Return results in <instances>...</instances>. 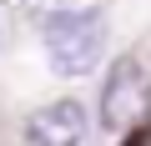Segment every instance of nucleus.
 <instances>
[{
    "mask_svg": "<svg viewBox=\"0 0 151 146\" xmlns=\"http://www.w3.org/2000/svg\"><path fill=\"white\" fill-rule=\"evenodd\" d=\"M106 50V20L96 10H60L45 20V55L55 76H86Z\"/></svg>",
    "mask_w": 151,
    "mask_h": 146,
    "instance_id": "obj_1",
    "label": "nucleus"
},
{
    "mask_svg": "<svg viewBox=\"0 0 151 146\" xmlns=\"http://www.w3.org/2000/svg\"><path fill=\"white\" fill-rule=\"evenodd\" d=\"M151 111V76L136 55H116L106 81H101V126L106 131H126L136 121H146Z\"/></svg>",
    "mask_w": 151,
    "mask_h": 146,
    "instance_id": "obj_2",
    "label": "nucleus"
},
{
    "mask_svg": "<svg viewBox=\"0 0 151 146\" xmlns=\"http://www.w3.org/2000/svg\"><path fill=\"white\" fill-rule=\"evenodd\" d=\"M86 136V111L81 101H50L25 121V141L30 146H81Z\"/></svg>",
    "mask_w": 151,
    "mask_h": 146,
    "instance_id": "obj_3",
    "label": "nucleus"
},
{
    "mask_svg": "<svg viewBox=\"0 0 151 146\" xmlns=\"http://www.w3.org/2000/svg\"><path fill=\"white\" fill-rule=\"evenodd\" d=\"M121 146H151V121H136V126H126V141Z\"/></svg>",
    "mask_w": 151,
    "mask_h": 146,
    "instance_id": "obj_4",
    "label": "nucleus"
}]
</instances>
